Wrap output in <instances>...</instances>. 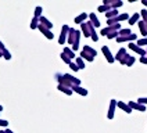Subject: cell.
<instances>
[{"label":"cell","mask_w":147,"mask_h":133,"mask_svg":"<svg viewBox=\"0 0 147 133\" xmlns=\"http://www.w3.org/2000/svg\"><path fill=\"white\" fill-rule=\"evenodd\" d=\"M3 58H6V60H11V54H10V51L7 49L4 50V53H3Z\"/></svg>","instance_id":"obj_39"},{"label":"cell","mask_w":147,"mask_h":133,"mask_svg":"<svg viewBox=\"0 0 147 133\" xmlns=\"http://www.w3.org/2000/svg\"><path fill=\"white\" fill-rule=\"evenodd\" d=\"M0 50H3V51L6 50V47H4V44H3V42L1 40H0Z\"/></svg>","instance_id":"obj_42"},{"label":"cell","mask_w":147,"mask_h":133,"mask_svg":"<svg viewBox=\"0 0 147 133\" xmlns=\"http://www.w3.org/2000/svg\"><path fill=\"white\" fill-rule=\"evenodd\" d=\"M118 32H119V31H118ZM118 32H113V33H110V35L107 36V39H117V38L119 36V33H118Z\"/></svg>","instance_id":"obj_38"},{"label":"cell","mask_w":147,"mask_h":133,"mask_svg":"<svg viewBox=\"0 0 147 133\" xmlns=\"http://www.w3.org/2000/svg\"><path fill=\"white\" fill-rule=\"evenodd\" d=\"M1 111H3V105H0V112H1Z\"/></svg>","instance_id":"obj_46"},{"label":"cell","mask_w":147,"mask_h":133,"mask_svg":"<svg viewBox=\"0 0 147 133\" xmlns=\"http://www.w3.org/2000/svg\"><path fill=\"white\" fill-rule=\"evenodd\" d=\"M39 18H36V17H33L32 19H31V24H29V28L31 29H38L39 28Z\"/></svg>","instance_id":"obj_26"},{"label":"cell","mask_w":147,"mask_h":133,"mask_svg":"<svg viewBox=\"0 0 147 133\" xmlns=\"http://www.w3.org/2000/svg\"><path fill=\"white\" fill-rule=\"evenodd\" d=\"M118 33H119V36H129V35H132V31L129 28H122Z\"/></svg>","instance_id":"obj_29"},{"label":"cell","mask_w":147,"mask_h":133,"mask_svg":"<svg viewBox=\"0 0 147 133\" xmlns=\"http://www.w3.org/2000/svg\"><path fill=\"white\" fill-rule=\"evenodd\" d=\"M0 133H6V132H4V130H0Z\"/></svg>","instance_id":"obj_47"},{"label":"cell","mask_w":147,"mask_h":133,"mask_svg":"<svg viewBox=\"0 0 147 133\" xmlns=\"http://www.w3.org/2000/svg\"><path fill=\"white\" fill-rule=\"evenodd\" d=\"M39 31H40V33H43L49 40H53V38H54V35H53V32H51V29H47V28H45L43 25L39 24V28H38Z\"/></svg>","instance_id":"obj_8"},{"label":"cell","mask_w":147,"mask_h":133,"mask_svg":"<svg viewBox=\"0 0 147 133\" xmlns=\"http://www.w3.org/2000/svg\"><path fill=\"white\" fill-rule=\"evenodd\" d=\"M117 107L119 108V109H122V111H125L126 114H131L132 111H133V109L129 107V104H128V103H123V101H118V103H117Z\"/></svg>","instance_id":"obj_10"},{"label":"cell","mask_w":147,"mask_h":133,"mask_svg":"<svg viewBox=\"0 0 147 133\" xmlns=\"http://www.w3.org/2000/svg\"><path fill=\"white\" fill-rule=\"evenodd\" d=\"M138 42V36H136V33H132L129 36H118L117 38V42L118 43H125V42H128V43H132V42Z\"/></svg>","instance_id":"obj_7"},{"label":"cell","mask_w":147,"mask_h":133,"mask_svg":"<svg viewBox=\"0 0 147 133\" xmlns=\"http://www.w3.org/2000/svg\"><path fill=\"white\" fill-rule=\"evenodd\" d=\"M75 64H76V65L79 66V69H85V60H82L81 57H76L75 58Z\"/></svg>","instance_id":"obj_28"},{"label":"cell","mask_w":147,"mask_h":133,"mask_svg":"<svg viewBox=\"0 0 147 133\" xmlns=\"http://www.w3.org/2000/svg\"><path fill=\"white\" fill-rule=\"evenodd\" d=\"M79 57H81L82 60H85V61H89V62H93V61H94V57H92L90 54H88V53H86V51H83V50L81 51Z\"/></svg>","instance_id":"obj_20"},{"label":"cell","mask_w":147,"mask_h":133,"mask_svg":"<svg viewBox=\"0 0 147 133\" xmlns=\"http://www.w3.org/2000/svg\"><path fill=\"white\" fill-rule=\"evenodd\" d=\"M64 76H65L69 82L72 83L74 86H81V79H79V78H75V76L71 75V74H64Z\"/></svg>","instance_id":"obj_12"},{"label":"cell","mask_w":147,"mask_h":133,"mask_svg":"<svg viewBox=\"0 0 147 133\" xmlns=\"http://www.w3.org/2000/svg\"><path fill=\"white\" fill-rule=\"evenodd\" d=\"M128 54V51H126V49L125 47H122V49H119L118 51H117V56H115V61H121L125 56Z\"/></svg>","instance_id":"obj_18"},{"label":"cell","mask_w":147,"mask_h":133,"mask_svg":"<svg viewBox=\"0 0 147 133\" xmlns=\"http://www.w3.org/2000/svg\"><path fill=\"white\" fill-rule=\"evenodd\" d=\"M39 22H40V25H43L45 28H47V29H51V28H53V22H50L49 19L43 15L39 18Z\"/></svg>","instance_id":"obj_15"},{"label":"cell","mask_w":147,"mask_h":133,"mask_svg":"<svg viewBox=\"0 0 147 133\" xmlns=\"http://www.w3.org/2000/svg\"><path fill=\"white\" fill-rule=\"evenodd\" d=\"M81 31H78L76 29V36H75V40H74V44H72V50L74 51H76V50L79 49V40H81Z\"/></svg>","instance_id":"obj_14"},{"label":"cell","mask_w":147,"mask_h":133,"mask_svg":"<svg viewBox=\"0 0 147 133\" xmlns=\"http://www.w3.org/2000/svg\"><path fill=\"white\" fill-rule=\"evenodd\" d=\"M129 14H126V13H122V14H119V15L117 17V22L118 24H121V22H123V21H129Z\"/></svg>","instance_id":"obj_25"},{"label":"cell","mask_w":147,"mask_h":133,"mask_svg":"<svg viewBox=\"0 0 147 133\" xmlns=\"http://www.w3.org/2000/svg\"><path fill=\"white\" fill-rule=\"evenodd\" d=\"M89 18V14H86V13H81L78 17H75V19H74V22L75 24H83V22H86V19Z\"/></svg>","instance_id":"obj_11"},{"label":"cell","mask_w":147,"mask_h":133,"mask_svg":"<svg viewBox=\"0 0 147 133\" xmlns=\"http://www.w3.org/2000/svg\"><path fill=\"white\" fill-rule=\"evenodd\" d=\"M69 28H71V26H68V25H63V28H61V33H60V36H58V44H65L67 39H68Z\"/></svg>","instance_id":"obj_1"},{"label":"cell","mask_w":147,"mask_h":133,"mask_svg":"<svg viewBox=\"0 0 147 133\" xmlns=\"http://www.w3.org/2000/svg\"><path fill=\"white\" fill-rule=\"evenodd\" d=\"M89 19H90V22H92V25H93L94 28H98V26H100V21H98V18L96 17L94 13H90L89 14Z\"/></svg>","instance_id":"obj_16"},{"label":"cell","mask_w":147,"mask_h":133,"mask_svg":"<svg viewBox=\"0 0 147 133\" xmlns=\"http://www.w3.org/2000/svg\"><path fill=\"white\" fill-rule=\"evenodd\" d=\"M3 53H4V51H3V50H0V57H3Z\"/></svg>","instance_id":"obj_45"},{"label":"cell","mask_w":147,"mask_h":133,"mask_svg":"<svg viewBox=\"0 0 147 133\" xmlns=\"http://www.w3.org/2000/svg\"><path fill=\"white\" fill-rule=\"evenodd\" d=\"M72 91L78 93V94H81V96H88V90H86L85 87H82V86H74Z\"/></svg>","instance_id":"obj_19"},{"label":"cell","mask_w":147,"mask_h":133,"mask_svg":"<svg viewBox=\"0 0 147 133\" xmlns=\"http://www.w3.org/2000/svg\"><path fill=\"white\" fill-rule=\"evenodd\" d=\"M75 36H76V29H74V28H69V32H68V39H67V43H68V44H74Z\"/></svg>","instance_id":"obj_13"},{"label":"cell","mask_w":147,"mask_h":133,"mask_svg":"<svg viewBox=\"0 0 147 133\" xmlns=\"http://www.w3.org/2000/svg\"><path fill=\"white\" fill-rule=\"evenodd\" d=\"M57 89H58L60 91H63L64 94H67V96H71V94L74 93L72 89H69V87H65V86H63V85H58Z\"/></svg>","instance_id":"obj_21"},{"label":"cell","mask_w":147,"mask_h":133,"mask_svg":"<svg viewBox=\"0 0 147 133\" xmlns=\"http://www.w3.org/2000/svg\"><path fill=\"white\" fill-rule=\"evenodd\" d=\"M63 53H64L65 56H68V57L71 58V60H74V58H76V56H75V51H74L72 49H69V47H64V50H63Z\"/></svg>","instance_id":"obj_24"},{"label":"cell","mask_w":147,"mask_h":133,"mask_svg":"<svg viewBox=\"0 0 147 133\" xmlns=\"http://www.w3.org/2000/svg\"><path fill=\"white\" fill-rule=\"evenodd\" d=\"M0 126H1V128H6V129H7L8 121H6V119H0Z\"/></svg>","instance_id":"obj_40"},{"label":"cell","mask_w":147,"mask_h":133,"mask_svg":"<svg viewBox=\"0 0 147 133\" xmlns=\"http://www.w3.org/2000/svg\"><path fill=\"white\" fill-rule=\"evenodd\" d=\"M146 51H147V49H146Z\"/></svg>","instance_id":"obj_48"},{"label":"cell","mask_w":147,"mask_h":133,"mask_svg":"<svg viewBox=\"0 0 147 133\" xmlns=\"http://www.w3.org/2000/svg\"><path fill=\"white\" fill-rule=\"evenodd\" d=\"M140 62L144 64V65H147V56L146 57H140Z\"/></svg>","instance_id":"obj_41"},{"label":"cell","mask_w":147,"mask_h":133,"mask_svg":"<svg viewBox=\"0 0 147 133\" xmlns=\"http://www.w3.org/2000/svg\"><path fill=\"white\" fill-rule=\"evenodd\" d=\"M69 68H71V69H72L74 72H78V71H79V66L76 65V64H75V62H71V64H69Z\"/></svg>","instance_id":"obj_37"},{"label":"cell","mask_w":147,"mask_h":133,"mask_svg":"<svg viewBox=\"0 0 147 133\" xmlns=\"http://www.w3.org/2000/svg\"><path fill=\"white\" fill-rule=\"evenodd\" d=\"M128 104H129V107H131L132 109H135V111H140V112H144V111H146V105H142L138 101H129Z\"/></svg>","instance_id":"obj_9"},{"label":"cell","mask_w":147,"mask_h":133,"mask_svg":"<svg viewBox=\"0 0 147 133\" xmlns=\"http://www.w3.org/2000/svg\"><path fill=\"white\" fill-rule=\"evenodd\" d=\"M138 26H139L140 33H142L144 38H147V25H146V22H144V21H139V22H138Z\"/></svg>","instance_id":"obj_17"},{"label":"cell","mask_w":147,"mask_h":133,"mask_svg":"<svg viewBox=\"0 0 147 133\" xmlns=\"http://www.w3.org/2000/svg\"><path fill=\"white\" fill-rule=\"evenodd\" d=\"M118 15H119L118 10H110L108 13H106V18H107V19H113V18H117Z\"/></svg>","instance_id":"obj_23"},{"label":"cell","mask_w":147,"mask_h":133,"mask_svg":"<svg viewBox=\"0 0 147 133\" xmlns=\"http://www.w3.org/2000/svg\"><path fill=\"white\" fill-rule=\"evenodd\" d=\"M92 22H83V24H81V32L82 35L85 36V38H90L92 36Z\"/></svg>","instance_id":"obj_3"},{"label":"cell","mask_w":147,"mask_h":133,"mask_svg":"<svg viewBox=\"0 0 147 133\" xmlns=\"http://www.w3.org/2000/svg\"><path fill=\"white\" fill-rule=\"evenodd\" d=\"M136 101H138L139 104H142V105H147V97H139Z\"/></svg>","instance_id":"obj_36"},{"label":"cell","mask_w":147,"mask_h":133,"mask_svg":"<svg viewBox=\"0 0 147 133\" xmlns=\"http://www.w3.org/2000/svg\"><path fill=\"white\" fill-rule=\"evenodd\" d=\"M136 44H138V46H140V47H143V46H147V38H142V39H138Z\"/></svg>","instance_id":"obj_33"},{"label":"cell","mask_w":147,"mask_h":133,"mask_svg":"<svg viewBox=\"0 0 147 133\" xmlns=\"http://www.w3.org/2000/svg\"><path fill=\"white\" fill-rule=\"evenodd\" d=\"M128 46H129V49L133 50L135 53H138V54H139V56H142V57H146V56H147L146 50L143 49V47H140V46H138L136 43H133V42H132V43H129Z\"/></svg>","instance_id":"obj_6"},{"label":"cell","mask_w":147,"mask_h":133,"mask_svg":"<svg viewBox=\"0 0 147 133\" xmlns=\"http://www.w3.org/2000/svg\"><path fill=\"white\" fill-rule=\"evenodd\" d=\"M4 132H6V133H14L11 129H8V128H7V129H4Z\"/></svg>","instance_id":"obj_43"},{"label":"cell","mask_w":147,"mask_h":133,"mask_svg":"<svg viewBox=\"0 0 147 133\" xmlns=\"http://www.w3.org/2000/svg\"><path fill=\"white\" fill-rule=\"evenodd\" d=\"M135 61H136V58L133 57V56H131V57H129V60L126 61V65H125V66H132L133 64H135Z\"/></svg>","instance_id":"obj_35"},{"label":"cell","mask_w":147,"mask_h":133,"mask_svg":"<svg viewBox=\"0 0 147 133\" xmlns=\"http://www.w3.org/2000/svg\"><path fill=\"white\" fill-rule=\"evenodd\" d=\"M82 50H83V51H86L88 54H90L92 57H96V56H97V51L93 49V47H90V46H85Z\"/></svg>","instance_id":"obj_27"},{"label":"cell","mask_w":147,"mask_h":133,"mask_svg":"<svg viewBox=\"0 0 147 133\" xmlns=\"http://www.w3.org/2000/svg\"><path fill=\"white\" fill-rule=\"evenodd\" d=\"M60 57H61V60H63V62H65V64H68V65L72 62V60L68 57V56H65L64 53H61V54H60Z\"/></svg>","instance_id":"obj_32"},{"label":"cell","mask_w":147,"mask_h":133,"mask_svg":"<svg viewBox=\"0 0 147 133\" xmlns=\"http://www.w3.org/2000/svg\"><path fill=\"white\" fill-rule=\"evenodd\" d=\"M142 4H143L144 7H147V0H142Z\"/></svg>","instance_id":"obj_44"},{"label":"cell","mask_w":147,"mask_h":133,"mask_svg":"<svg viewBox=\"0 0 147 133\" xmlns=\"http://www.w3.org/2000/svg\"><path fill=\"white\" fill-rule=\"evenodd\" d=\"M140 17H142V21L147 22V10L146 8H143V10L140 11Z\"/></svg>","instance_id":"obj_34"},{"label":"cell","mask_w":147,"mask_h":133,"mask_svg":"<svg viewBox=\"0 0 147 133\" xmlns=\"http://www.w3.org/2000/svg\"><path fill=\"white\" fill-rule=\"evenodd\" d=\"M117 100L113 99L110 101V105H108V111H107V118L108 119H114V115H115V108H117Z\"/></svg>","instance_id":"obj_4"},{"label":"cell","mask_w":147,"mask_h":133,"mask_svg":"<svg viewBox=\"0 0 147 133\" xmlns=\"http://www.w3.org/2000/svg\"><path fill=\"white\" fill-rule=\"evenodd\" d=\"M42 11H43L42 6H36V7H35V14H33V17H36V18H40V17H42Z\"/></svg>","instance_id":"obj_31"},{"label":"cell","mask_w":147,"mask_h":133,"mask_svg":"<svg viewBox=\"0 0 147 133\" xmlns=\"http://www.w3.org/2000/svg\"><path fill=\"white\" fill-rule=\"evenodd\" d=\"M110 10H113V8L110 7V6H104V4H101V6H98V8H97V11H100V13H108Z\"/></svg>","instance_id":"obj_30"},{"label":"cell","mask_w":147,"mask_h":133,"mask_svg":"<svg viewBox=\"0 0 147 133\" xmlns=\"http://www.w3.org/2000/svg\"><path fill=\"white\" fill-rule=\"evenodd\" d=\"M101 51H103V56L106 57L107 62H110V64H113L115 61V56H113V53H111V50L108 49L107 46H103L101 47Z\"/></svg>","instance_id":"obj_5"},{"label":"cell","mask_w":147,"mask_h":133,"mask_svg":"<svg viewBox=\"0 0 147 133\" xmlns=\"http://www.w3.org/2000/svg\"><path fill=\"white\" fill-rule=\"evenodd\" d=\"M122 28H121V24H117V25H113V26H106V28H103L100 33L103 35V36H108L110 33L113 32H118V31H121Z\"/></svg>","instance_id":"obj_2"},{"label":"cell","mask_w":147,"mask_h":133,"mask_svg":"<svg viewBox=\"0 0 147 133\" xmlns=\"http://www.w3.org/2000/svg\"><path fill=\"white\" fill-rule=\"evenodd\" d=\"M139 21H140V14L139 13H135L133 15H131V18H129L128 22H129V25H135L136 22H139Z\"/></svg>","instance_id":"obj_22"}]
</instances>
